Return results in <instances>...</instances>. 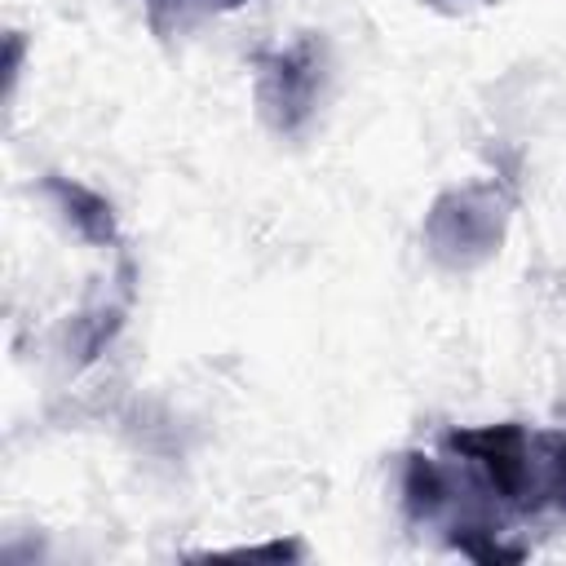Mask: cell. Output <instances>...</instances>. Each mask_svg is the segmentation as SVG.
<instances>
[{"mask_svg": "<svg viewBox=\"0 0 566 566\" xmlns=\"http://www.w3.org/2000/svg\"><path fill=\"white\" fill-rule=\"evenodd\" d=\"M509 208L513 199L504 195V186L495 181H473V186H455L442 190L429 212H424V248L438 265L447 270H473L482 265L509 226Z\"/></svg>", "mask_w": 566, "mask_h": 566, "instance_id": "1", "label": "cell"}, {"mask_svg": "<svg viewBox=\"0 0 566 566\" xmlns=\"http://www.w3.org/2000/svg\"><path fill=\"white\" fill-rule=\"evenodd\" d=\"M318 88H323V44L314 35H301L287 49L256 53L252 62L256 111L279 137H296L310 124L318 106Z\"/></svg>", "mask_w": 566, "mask_h": 566, "instance_id": "2", "label": "cell"}, {"mask_svg": "<svg viewBox=\"0 0 566 566\" xmlns=\"http://www.w3.org/2000/svg\"><path fill=\"white\" fill-rule=\"evenodd\" d=\"M40 190L53 199V208L62 212V221H66L84 243L111 248V243L119 239L115 212H111V203H106L97 190H88V186H80V181H71V177H57V172H49V177L40 181Z\"/></svg>", "mask_w": 566, "mask_h": 566, "instance_id": "3", "label": "cell"}, {"mask_svg": "<svg viewBox=\"0 0 566 566\" xmlns=\"http://www.w3.org/2000/svg\"><path fill=\"white\" fill-rule=\"evenodd\" d=\"M531 500L535 513L566 517V433L531 429Z\"/></svg>", "mask_w": 566, "mask_h": 566, "instance_id": "4", "label": "cell"}, {"mask_svg": "<svg viewBox=\"0 0 566 566\" xmlns=\"http://www.w3.org/2000/svg\"><path fill=\"white\" fill-rule=\"evenodd\" d=\"M142 4H146V18H150V31L155 35H172V31H186L199 13L239 9L248 0H142Z\"/></svg>", "mask_w": 566, "mask_h": 566, "instance_id": "5", "label": "cell"}]
</instances>
